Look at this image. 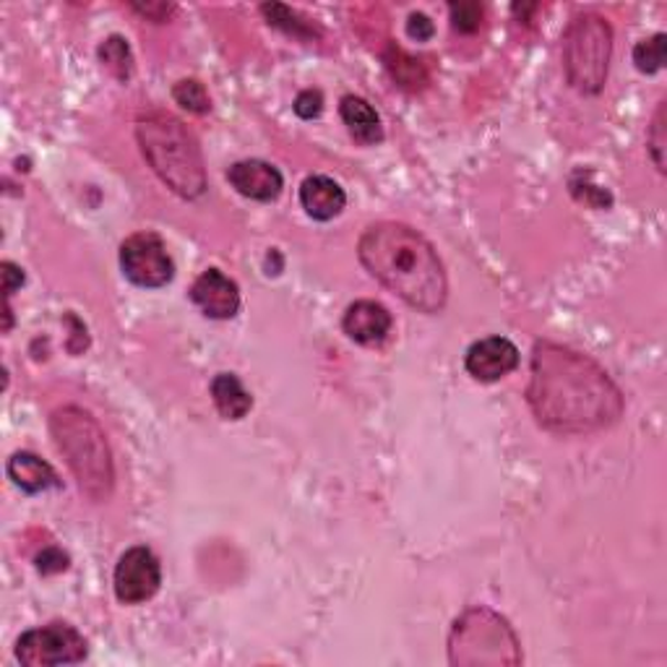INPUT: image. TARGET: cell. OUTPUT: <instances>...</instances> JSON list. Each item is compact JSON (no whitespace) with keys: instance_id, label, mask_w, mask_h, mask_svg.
Wrapping results in <instances>:
<instances>
[{"instance_id":"obj_16","label":"cell","mask_w":667,"mask_h":667,"mask_svg":"<svg viewBox=\"0 0 667 667\" xmlns=\"http://www.w3.org/2000/svg\"><path fill=\"white\" fill-rule=\"evenodd\" d=\"M339 116H342L345 125L350 128V133L354 141L360 144H379L383 139V128H381V118L379 112L373 110V105L363 97L347 95L342 97V105H339Z\"/></svg>"},{"instance_id":"obj_4","label":"cell","mask_w":667,"mask_h":667,"mask_svg":"<svg viewBox=\"0 0 667 667\" xmlns=\"http://www.w3.org/2000/svg\"><path fill=\"white\" fill-rule=\"evenodd\" d=\"M55 446L66 457L70 472L91 501H105L112 493V457L99 423L81 407H63L50 417Z\"/></svg>"},{"instance_id":"obj_23","label":"cell","mask_w":667,"mask_h":667,"mask_svg":"<svg viewBox=\"0 0 667 667\" xmlns=\"http://www.w3.org/2000/svg\"><path fill=\"white\" fill-rule=\"evenodd\" d=\"M451 13V26L461 34H472L480 30L482 17H485V9L480 3H451L449 6Z\"/></svg>"},{"instance_id":"obj_8","label":"cell","mask_w":667,"mask_h":667,"mask_svg":"<svg viewBox=\"0 0 667 667\" xmlns=\"http://www.w3.org/2000/svg\"><path fill=\"white\" fill-rule=\"evenodd\" d=\"M120 269L139 287H165L175 276L167 245L154 232H136L120 245Z\"/></svg>"},{"instance_id":"obj_12","label":"cell","mask_w":667,"mask_h":667,"mask_svg":"<svg viewBox=\"0 0 667 667\" xmlns=\"http://www.w3.org/2000/svg\"><path fill=\"white\" fill-rule=\"evenodd\" d=\"M227 181L240 196L253 198V201H274L285 188V177L280 170L264 160H243L227 170Z\"/></svg>"},{"instance_id":"obj_7","label":"cell","mask_w":667,"mask_h":667,"mask_svg":"<svg viewBox=\"0 0 667 667\" xmlns=\"http://www.w3.org/2000/svg\"><path fill=\"white\" fill-rule=\"evenodd\" d=\"M89 655L87 638L68 623H47L21 634L17 644V657L26 667L50 665H76Z\"/></svg>"},{"instance_id":"obj_17","label":"cell","mask_w":667,"mask_h":667,"mask_svg":"<svg viewBox=\"0 0 667 667\" xmlns=\"http://www.w3.org/2000/svg\"><path fill=\"white\" fill-rule=\"evenodd\" d=\"M211 400L225 420H243L253 407V396L245 392L236 373H219L211 381Z\"/></svg>"},{"instance_id":"obj_28","label":"cell","mask_w":667,"mask_h":667,"mask_svg":"<svg viewBox=\"0 0 667 667\" xmlns=\"http://www.w3.org/2000/svg\"><path fill=\"white\" fill-rule=\"evenodd\" d=\"M407 32L409 37L423 42V40H430L433 32H436V26H433V21L425 17V13H413L407 21Z\"/></svg>"},{"instance_id":"obj_5","label":"cell","mask_w":667,"mask_h":667,"mask_svg":"<svg viewBox=\"0 0 667 667\" xmlns=\"http://www.w3.org/2000/svg\"><path fill=\"white\" fill-rule=\"evenodd\" d=\"M449 663L457 667L522 665V647L511 623L491 608H470L453 621Z\"/></svg>"},{"instance_id":"obj_25","label":"cell","mask_w":667,"mask_h":667,"mask_svg":"<svg viewBox=\"0 0 667 667\" xmlns=\"http://www.w3.org/2000/svg\"><path fill=\"white\" fill-rule=\"evenodd\" d=\"M665 102H659V108L655 112V120H652L649 125V152L652 160H655V165L659 173H665Z\"/></svg>"},{"instance_id":"obj_14","label":"cell","mask_w":667,"mask_h":667,"mask_svg":"<svg viewBox=\"0 0 667 667\" xmlns=\"http://www.w3.org/2000/svg\"><path fill=\"white\" fill-rule=\"evenodd\" d=\"M300 204L305 215L318 222H329L337 215H342L347 196L337 181L326 175H310L305 177L300 186Z\"/></svg>"},{"instance_id":"obj_19","label":"cell","mask_w":667,"mask_h":667,"mask_svg":"<svg viewBox=\"0 0 667 667\" xmlns=\"http://www.w3.org/2000/svg\"><path fill=\"white\" fill-rule=\"evenodd\" d=\"M261 13L269 19V24L280 26V30H285L287 34H295V37H300V40H310L316 34L314 26H310L308 21L300 17V13L287 9V6H276V3L269 6L266 3V6H261Z\"/></svg>"},{"instance_id":"obj_3","label":"cell","mask_w":667,"mask_h":667,"mask_svg":"<svg viewBox=\"0 0 667 667\" xmlns=\"http://www.w3.org/2000/svg\"><path fill=\"white\" fill-rule=\"evenodd\" d=\"M136 136L149 167L181 198H198L207 190L201 149L194 133L167 112H146L139 120Z\"/></svg>"},{"instance_id":"obj_27","label":"cell","mask_w":667,"mask_h":667,"mask_svg":"<svg viewBox=\"0 0 667 667\" xmlns=\"http://www.w3.org/2000/svg\"><path fill=\"white\" fill-rule=\"evenodd\" d=\"M37 569L42 573H61L68 569V556L58 548H45L37 556Z\"/></svg>"},{"instance_id":"obj_26","label":"cell","mask_w":667,"mask_h":667,"mask_svg":"<svg viewBox=\"0 0 667 667\" xmlns=\"http://www.w3.org/2000/svg\"><path fill=\"white\" fill-rule=\"evenodd\" d=\"M321 110H324V95L318 89H305V91H300V95H297L295 112L300 118H305V120L318 118V116H321Z\"/></svg>"},{"instance_id":"obj_11","label":"cell","mask_w":667,"mask_h":667,"mask_svg":"<svg viewBox=\"0 0 667 667\" xmlns=\"http://www.w3.org/2000/svg\"><path fill=\"white\" fill-rule=\"evenodd\" d=\"M190 300L201 308L204 316L227 321L236 318L240 310V289L230 276H225L219 269H207L190 287Z\"/></svg>"},{"instance_id":"obj_21","label":"cell","mask_w":667,"mask_h":667,"mask_svg":"<svg viewBox=\"0 0 667 667\" xmlns=\"http://www.w3.org/2000/svg\"><path fill=\"white\" fill-rule=\"evenodd\" d=\"M173 97L181 108H186L188 112H196V116H204V112H209V108H211V99L207 95V89H204V84L196 79L177 81L173 89Z\"/></svg>"},{"instance_id":"obj_18","label":"cell","mask_w":667,"mask_h":667,"mask_svg":"<svg viewBox=\"0 0 667 667\" xmlns=\"http://www.w3.org/2000/svg\"><path fill=\"white\" fill-rule=\"evenodd\" d=\"M99 61H102L105 68H108L120 81H125L133 70L131 47H128V42L123 37H118V34H112V37H108L102 45H99Z\"/></svg>"},{"instance_id":"obj_24","label":"cell","mask_w":667,"mask_h":667,"mask_svg":"<svg viewBox=\"0 0 667 667\" xmlns=\"http://www.w3.org/2000/svg\"><path fill=\"white\" fill-rule=\"evenodd\" d=\"M589 173H577L571 177V194L579 198V201L589 204V207L594 209H608L610 204H613V196L608 194L605 188L592 186V183H587Z\"/></svg>"},{"instance_id":"obj_13","label":"cell","mask_w":667,"mask_h":667,"mask_svg":"<svg viewBox=\"0 0 667 667\" xmlns=\"http://www.w3.org/2000/svg\"><path fill=\"white\" fill-rule=\"evenodd\" d=\"M345 334L358 345H381L392 331V314L375 300H358L345 310Z\"/></svg>"},{"instance_id":"obj_2","label":"cell","mask_w":667,"mask_h":667,"mask_svg":"<svg viewBox=\"0 0 667 667\" xmlns=\"http://www.w3.org/2000/svg\"><path fill=\"white\" fill-rule=\"evenodd\" d=\"M360 261L383 287L423 314H438L449 297V282L428 238L400 222L368 227L358 245Z\"/></svg>"},{"instance_id":"obj_6","label":"cell","mask_w":667,"mask_h":667,"mask_svg":"<svg viewBox=\"0 0 667 667\" xmlns=\"http://www.w3.org/2000/svg\"><path fill=\"white\" fill-rule=\"evenodd\" d=\"M613 30L598 13H579L564 32V68L581 95H598L605 87Z\"/></svg>"},{"instance_id":"obj_15","label":"cell","mask_w":667,"mask_h":667,"mask_svg":"<svg viewBox=\"0 0 667 667\" xmlns=\"http://www.w3.org/2000/svg\"><path fill=\"white\" fill-rule=\"evenodd\" d=\"M9 478L17 482L24 493H42L61 485L53 467L30 451H19L9 459Z\"/></svg>"},{"instance_id":"obj_9","label":"cell","mask_w":667,"mask_h":667,"mask_svg":"<svg viewBox=\"0 0 667 667\" xmlns=\"http://www.w3.org/2000/svg\"><path fill=\"white\" fill-rule=\"evenodd\" d=\"M116 598L125 605H139V602L152 600L162 584L160 560L144 545L125 550L116 566Z\"/></svg>"},{"instance_id":"obj_22","label":"cell","mask_w":667,"mask_h":667,"mask_svg":"<svg viewBox=\"0 0 667 667\" xmlns=\"http://www.w3.org/2000/svg\"><path fill=\"white\" fill-rule=\"evenodd\" d=\"M634 63L642 74H657L665 66V34L638 42L634 47Z\"/></svg>"},{"instance_id":"obj_20","label":"cell","mask_w":667,"mask_h":667,"mask_svg":"<svg viewBox=\"0 0 667 667\" xmlns=\"http://www.w3.org/2000/svg\"><path fill=\"white\" fill-rule=\"evenodd\" d=\"M386 66L394 74V79L402 84V87H423L425 84V70L423 63L413 58V55H407L400 47H392V53L386 55Z\"/></svg>"},{"instance_id":"obj_10","label":"cell","mask_w":667,"mask_h":667,"mask_svg":"<svg viewBox=\"0 0 667 667\" xmlns=\"http://www.w3.org/2000/svg\"><path fill=\"white\" fill-rule=\"evenodd\" d=\"M520 365V350L506 337H485L467 350L464 368L474 381H499Z\"/></svg>"},{"instance_id":"obj_29","label":"cell","mask_w":667,"mask_h":667,"mask_svg":"<svg viewBox=\"0 0 667 667\" xmlns=\"http://www.w3.org/2000/svg\"><path fill=\"white\" fill-rule=\"evenodd\" d=\"M0 269H3V293H6V300L13 295V289L24 285V272L17 264H11V261H3L0 264Z\"/></svg>"},{"instance_id":"obj_1","label":"cell","mask_w":667,"mask_h":667,"mask_svg":"<svg viewBox=\"0 0 667 667\" xmlns=\"http://www.w3.org/2000/svg\"><path fill=\"white\" fill-rule=\"evenodd\" d=\"M527 402L553 433H594L623 415V396L592 358L556 342L532 350Z\"/></svg>"},{"instance_id":"obj_30","label":"cell","mask_w":667,"mask_h":667,"mask_svg":"<svg viewBox=\"0 0 667 667\" xmlns=\"http://www.w3.org/2000/svg\"><path fill=\"white\" fill-rule=\"evenodd\" d=\"M133 11L144 13V17L152 19V21H167L170 13L175 11V6H167V3H146V6L133 3Z\"/></svg>"}]
</instances>
